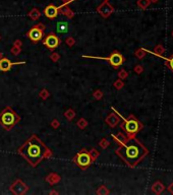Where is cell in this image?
I'll list each match as a JSON object with an SVG mask.
<instances>
[{"label": "cell", "instance_id": "14", "mask_svg": "<svg viewBox=\"0 0 173 195\" xmlns=\"http://www.w3.org/2000/svg\"><path fill=\"white\" fill-rule=\"evenodd\" d=\"M107 122L109 123V125L111 126V127H115V126L119 123V117L115 116L114 114H111L109 116V118L107 119Z\"/></svg>", "mask_w": 173, "mask_h": 195}, {"label": "cell", "instance_id": "1", "mask_svg": "<svg viewBox=\"0 0 173 195\" xmlns=\"http://www.w3.org/2000/svg\"><path fill=\"white\" fill-rule=\"evenodd\" d=\"M149 154L146 147L136 136L127 137L122 144L116 149V154L129 168H136Z\"/></svg>", "mask_w": 173, "mask_h": 195}, {"label": "cell", "instance_id": "10", "mask_svg": "<svg viewBox=\"0 0 173 195\" xmlns=\"http://www.w3.org/2000/svg\"><path fill=\"white\" fill-rule=\"evenodd\" d=\"M58 13H59V7L53 5V4H50V5L46 6V8L44 9V14L46 15V17L51 19L57 17Z\"/></svg>", "mask_w": 173, "mask_h": 195}, {"label": "cell", "instance_id": "2", "mask_svg": "<svg viewBox=\"0 0 173 195\" xmlns=\"http://www.w3.org/2000/svg\"><path fill=\"white\" fill-rule=\"evenodd\" d=\"M19 154L30 164L32 167H37L44 159L50 158L52 152L45 143L37 136L32 135L28 140L17 149Z\"/></svg>", "mask_w": 173, "mask_h": 195}, {"label": "cell", "instance_id": "20", "mask_svg": "<svg viewBox=\"0 0 173 195\" xmlns=\"http://www.w3.org/2000/svg\"><path fill=\"white\" fill-rule=\"evenodd\" d=\"M39 14H40V13L36 9V8H34V9H33L32 11L30 12V16L32 17L33 19H39Z\"/></svg>", "mask_w": 173, "mask_h": 195}, {"label": "cell", "instance_id": "6", "mask_svg": "<svg viewBox=\"0 0 173 195\" xmlns=\"http://www.w3.org/2000/svg\"><path fill=\"white\" fill-rule=\"evenodd\" d=\"M88 57V58H96V59H101V60H107L111 64L112 67L114 68H118L119 66H121L124 62V58L123 56L118 52V51H114L108 57H89V56H85Z\"/></svg>", "mask_w": 173, "mask_h": 195}, {"label": "cell", "instance_id": "17", "mask_svg": "<svg viewBox=\"0 0 173 195\" xmlns=\"http://www.w3.org/2000/svg\"><path fill=\"white\" fill-rule=\"evenodd\" d=\"M137 6H139L141 9H146V8H148V6L151 4L150 0H137Z\"/></svg>", "mask_w": 173, "mask_h": 195}, {"label": "cell", "instance_id": "19", "mask_svg": "<svg viewBox=\"0 0 173 195\" xmlns=\"http://www.w3.org/2000/svg\"><path fill=\"white\" fill-rule=\"evenodd\" d=\"M146 53H147V51H146V49L139 48V49H137V51L136 52V56H137L139 59H143V58H145V56H146Z\"/></svg>", "mask_w": 173, "mask_h": 195}, {"label": "cell", "instance_id": "15", "mask_svg": "<svg viewBox=\"0 0 173 195\" xmlns=\"http://www.w3.org/2000/svg\"><path fill=\"white\" fill-rule=\"evenodd\" d=\"M164 53H165V48L163 47V45H161V44H159V45H157L156 47L154 48V54L157 55V56L159 57H163Z\"/></svg>", "mask_w": 173, "mask_h": 195}, {"label": "cell", "instance_id": "9", "mask_svg": "<svg viewBox=\"0 0 173 195\" xmlns=\"http://www.w3.org/2000/svg\"><path fill=\"white\" fill-rule=\"evenodd\" d=\"M25 62H11L8 58H1L0 59V70L3 72H6L11 69L13 65H19V64H24Z\"/></svg>", "mask_w": 173, "mask_h": 195}, {"label": "cell", "instance_id": "18", "mask_svg": "<svg viewBox=\"0 0 173 195\" xmlns=\"http://www.w3.org/2000/svg\"><path fill=\"white\" fill-rule=\"evenodd\" d=\"M113 138H114L115 140H116L117 142L119 143V145H120V144H122V143L126 140V139H127V136L123 135L122 133H119V134H117V135H113Z\"/></svg>", "mask_w": 173, "mask_h": 195}, {"label": "cell", "instance_id": "7", "mask_svg": "<svg viewBox=\"0 0 173 195\" xmlns=\"http://www.w3.org/2000/svg\"><path fill=\"white\" fill-rule=\"evenodd\" d=\"M44 35H45V26H44L43 23H39L37 26H35L28 33L29 38L34 43H38V42L41 41L44 38Z\"/></svg>", "mask_w": 173, "mask_h": 195}, {"label": "cell", "instance_id": "26", "mask_svg": "<svg viewBox=\"0 0 173 195\" xmlns=\"http://www.w3.org/2000/svg\"><path fill=\"white\" fill-rule=\"evenodd\" d=\"M63 1H65V2H70L71 0H63Z\"/></svg>", "mask_w": 173, "mask_h": 195}, {"label": "cell", "instance_id": "11", "mask_svg": "<svg viewBox=\"0 0 173 195\" xmlns=\"http://www.w3.org/2000/svg\"><path fill=\"white\" fill-rule=\"evenodd\" d=\"M98 11L103 15L104 17L109 16V14L113 11V7L108 3V0H105L103 3L100 5V7H98Z\"/></svg>", "mask_w": 173, "mask_h": 195}, {"label": "cell", "instance_id": "3", "mask_svg": "<svg viewBox=\"0 0 173 195\" xmlns=\"http://www.w3.org/2000/svg\"><path fill=\"white\" fill-rule=\"evenodd\" d=\"M21 120L19 115L11 107H6L0 112V126L6 130L11 129Z\"/></svg>", "mask_w": 173, "mask_h": 195}, {"label": "cell", "instance_id": "8", "mask_svg": "<svg viewBox=\"0 0 173 195\" xmlns=\"http://www.w3.org/2000/svg\"><path fill=\"white\" fill-rule=\"evenodd\" d=\"M43 44L49 49H55L60 44V39L54 34H50L44 39Z\"/></svg>", "mask_w": 173, "mask_h": 195}, {"label": "cell", "instance_id": "13", "mask_svg": "<svg viewBox=\"0 0 173 195\" xmlns=\"http://www.w3.org/2000/svg\"><path fill=\"white\" fill-rule=\"evenodd\" d=\"M164 190H165V186H164L163 183L160 182V181H156V182L152 185V191L157 195L163 193Z\"/></svg>", "mask_w": 173, "mask_h": 195}, {"label": "cell", "instance_id": "16", "mask_svg": "<svg viewBox=\"0 0 173 195\" xmlns=\"http://www.w3.org/2000/svg\"><path fill=\"white\" fill-rule=\"evenodd\" d=\"M163 59L165 60L166 67H167L168 69H170L173 72V53H172L171 55H170L169 57H168V58H164V57H163Z\"/></svg>", "mask_w": 173, "mask_h": 195}, {"label": "cell", "instance_id": "23", "mask_svg": "<svg viewBox=\"0 0 173 195\" xmlns=\"http://www.w3.org/2000/svg\"><path fill=\"white\" fill-rule=\"evenodd\" d=\"M115 86H116L117 88H121L123 86V83H121V81H117V83H115Z\"/></svg>", "mask_w": 173, "mask_h": 195}, {"label": "cell", "instance_id": "21", "mask_svg": "<svg viewBox=\"0 0 173 195\" xmlns=\"http://www.w3.org/2000/svg\"><path fill=\"white\" fill-rule=\"evenodd\" d=\"M134 71H136L137 74H141V73L144 71V67L142 65H137L136 67H134Z\"/></svg>", "mask_w": 173, "mask_h": 195}, {"label": "cell", "instance_id": "27", "mask_svg": "<svg viewBox=\"0 0 173 195\" xmlns=\"http://www.w3.org/2000/svg\"><path fill=\"white\" fill-rule=\"evenodd\" d=\"M172 37H173V31H172Z\"/></svg>", "mask_w": 173, "mask_h": 195}, {"label": "cell", "instance_id": "12", "mask_svg": "<svg viewBox=\"0 0 173 195\" xmlns=\"http://www.w3.org/2000/svg\"><path fill=\"white\" fill-rule=\"evenodd\" d=\"M68 28H69V24L66 21H59L56 24V31L58 34L64 35L68 32Z\"/></svg>", "mask_w": 173, "mask_h": 195}, {"label": "cell", "instance_id": "4", "mask_svg": "<svg viewBox=\"0 0 173 195\" xmlns=\"http://www.w3.org/2000/svg\"><path fill=\"white\" fill-rule=\"evenodd\" d=\"M120 118H122V123H121V129L124 131V133L127 135V137L136 136L137 133H139L143 129L144 125L141 123L134 115H129L128 118H123L120 114H118Z\"/></svg>", "mask_w": 173, "mask_h": 195}, {"label": "cell", "instance_id": "24", "mask_svg": "<svg viewBox=\"0 0 173 195\" xmlns=\"http://www.w3.org/2000/svg\"><path fill=\"white\" fill-rule=\"evenodd\" d=\"M168 191H169L171 194H173V183H171L169 186H168Z\"/></svg>", "mask_w": 173, "mask_h": 195}, {"label": "cell", "instance_id": "22", "mask_svg": "<svg viewBox=\"0 0 173 195\" xmlns=\"http://www.w3.org/2000/svg\"><path fill=\"white\" fill-rule=\"evenodd\" d=\"M119 76H120L121 78H125V77H127V73H126V71L122 70V71L120 72V74H119Z\"/></svg>", "mask_w": 173, "mask_h": 195}, {"label": "cell", "instance_id": "5", "mask_svg": "<svg viewBox=\"0 0 173 195\" xmlns=\"http://www.w3.org/2000/svg\"><path fill=\"white\" fill-rule=\"evenodd\" d=\"M93 161H94L93 157L86 149H83L79 152H77L74 158V163L83 170H86V168L90 167L93 164Z\"/></svg>", "mask_w": 173, "mask_h": 195}, {"label": "cell", "instance_id": "25", "mask_svg": "<svg viewBox=\"0 0 173 195\" xmlns=\"http://www.w3.org/2000/svg\"><path fill=\"white\" fill-rule=\"evenodd\" d=\"M160 0H150L151 3H157V2H159Z\"/></svg>", "mask_w": 173, "mask_h": 195}]
</instances>
